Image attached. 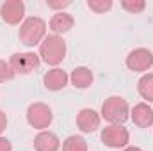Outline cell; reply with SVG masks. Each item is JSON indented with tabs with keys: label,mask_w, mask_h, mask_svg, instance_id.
<instances>
[{
	"label": "cell",
	"mask_w": 153,
	"mask_h": 151,
	"mask_svg": "<svg viewBox=\"0 0 153 151\" xmlns=\"http://www.w3.org/2000/svg\"><path fill=\"white\" fill-rule=\"evenodd\" d=\"M64 57H66V41L61 36H55V34L46 36L39 44V59L45 64L57 68L64 61Z\"/></svg>",
	"instance_id": "obj_1"
},
{
	"label": "cell",
	"mask_w": 153,
	"mask_h": 151,
	"mask_svg": "<svg viewBox=\"0 0 153 151\" xmlns=\"http://www.w3.org/2000/svg\"><path fill=\"white\" fill-rule=\"evenodd\" d=\"M18 38L22 41V44L25 46H36L41 44L43 39L46 38V21L39 16H29L22 21L20 30H18Z\"/></svg>",
	"instance_id": "obj_2"
},
{
	"label": "cell",
	"mask_w": 153,
	"mask_h": 151,
	"mask_svg": "<svg viewBox=\"0 0 153 151\" xmlns=\"http://www.w3.org/2000/svg\"><path fill=\"white\" fill-rule=\"evenodd\" d=\"M100 115L109 124H125V121L130 117L128 101L121 96H109L102 105Z\"/></svg>",
	"instance_id": "obj_3"
},
{
	"label": "cell",
	"mask_w": 153,
	"mask_h": 151,
	"mask_svg": "<svg viewBox=\"0 0 153 151\" xmlns=\"http://www.w3.org/2000/svg\"><path fill=\"white\" fill-rule=\"evenodd\" d=\"M52 121H53V114H52V109L46 103L36 101V103L29 105V109H27V123L32 128L43 132L52 124Z\"/></svg>",
	"instance_id": "obj_4"
},
{
	"label": "cell",
	"mask_w": 153,
	"mask_h": 151,
	"mask_svg": "<svg viewBox=\"0 0 153 151\" xmlns=\"http://www.w3.org/2000/svg\"><path fill=\"white\" fill-rule=\"evenodd\" d=\"M102 142L111 150H125L130 142V133L123 124H109L102 130Z\"/></svg>",
	"instance_id": "obj_5"
},
{
	"label": "cell",
	"mask_w": 153,
	"mask_h": 151,
	"mask_svg": "<svg viewBox=\"0 0 153 151\" xmlns=\"http://www.w3.org/2000/svg\"><path fill=\"white\" fill-rule=\"evenodd\" d=\"M39 62H41L39 55L32 53V52H23V53L16 52L9 59V64L16 75H29V73L36 71L39 68Z\"/></svg>",
	"instance_id": "obj_6"
},
{
	"label": "cell",
	"mask_w": 153,
	"mask_h": 151,
	"mask_svg": "<svg viewBox=\"0 0 153 151\" xmlns=\"http://www.w3.org/2000/svg\"><path fill=\"white\" fill-rule=\"evenodd\" d=\"M126 68L134 73H146L153 66V53L148 48H135L126 55Z\"/></svg>",
	"instance_id": "obj_7"
},
{
	"label": "cell",
	"mask_w": 153,
	"mask_h": 151,
	"mask_svg": "<svg viewBox=\"0 0 153 151\" xmlns=\"http://www.w3.org/2000/svg\"><path fill=\"white\" fill-rule=\"evenodd\" d=\"M0 16L7 25H18L25 16V4L22 0H7L0 7Z\"/></svg>",
	"instance_id": "obj_8"
},
{
	"label": "cell",
	"mask_w": 153,
	"mask_h": 151,
	"mask_svg": "<svg viewBox=\"0 0 153 151\" xmlns=\"http://www.w3.org/2000/svg\"><path fill=\"white\" fill-rule=\"evenodd\" d=\"M100 123H102V115L94 109H82L76 114V126L82 133H91L98 130Z\"/></svg>",
	"instance_id": "obj_9"
},
{
	"label": "cell",
	"mask_w": 153,
	"mask_h": 151,
	"mask_svg": "<svg viewBox=\"0 0 153 151\" xmlns=\"http://www.w3.org/2000/svg\"><path fill=\"white\" fill-rule=\"evenodd\" d=\"M70 82V75L61 68H52L43 76V84L48 91H62Z\"/></svg>",
	"instance_id": "obj_10"
},
{
	"label": "cell",
	"mask_w": 153,
	"mask_h": 151,
	"mask_svg": "<svg viewBox=\"0 0 153 151\" xmlns=\"http://www.w3.org/2000/svg\"><path fill=\"white\" fill-rule=\"evenodd\" d=\"M130 119L139 128H150L153 124V109L148 103H144V101L143 103H137L130 110Z\"/></svg>",
	"instance_id": "obj_11"
},
{
	"label": "cell",
	"mask_w": 153,
	"mask_h": 151,
	"mask_svg": "<svg viewBox=\"0 0 153 151\" xmlns=\"http://www.w3.org/2000/svg\"><path fill=\"white\" fill-rule=\"evenodd\" d=\"M73 25H75L73 16H71V14H68V13H64V11L55 13V14L52 16V20H50V23H48L50 30H52L55 36H61V34L70 32V30L73 29Z\"/></svg>",
	"instance_id": "obj_12"
},
{
	"label": "cell",
	"mask_w": 153,
	"mask_h": 151,
	"mask_svg": "<svg viewBox=\"0 0 153 151\" xmlns=\"http://www.w3.org/2000/svg\"><path fill=\"white\" fill-rule=\"evenodd\" d=\"M61 141L53 132L43 130L34 137V150L36 151H59Z\"/></svg>",
	"instance_id": "obj_13"
},
{
	"label": "cell",
	"mask_w": 153,
	"mask_h": 151,
	"mask_svg": "<svg viewBox=\"0 0 153 151\" xmlns=\"http://www.w3.org/2000/svg\"><path fill=\"white\" fill-rule=\"evenodd\" d=\"M93 80H94L93 71L89 68H85V66L75 68L71 71V75H70V82L73 84V87H76V89H87V87H91Z\"/></svg>",
	"instance_id": "obj_14"
},
{
	"label": "cell",
	"mask_w": 153,
	"mask_h": 151,
	"mask_svg": "<svg viewBox=\"0 0 153 151\" xmlns=\"http://www.w3.org/2000/svg\"><path fill=\"white\" fill-rule=\"evenodd\" d=\"M137 91L146 103H153V73H144L137 82Z\"/></svg>",
	"instance_id": "obj_15"
},
{
	"label": "cell",
	"mask_w": 153,
	"mask_h": 151,
	"mask_svg": "<svg viewBox=\"0 0 153 151\" xmlns=\"http://www.w3.org/2000/svg\"><path fill=\"white\" fill-rule=\"evenodd\" d=\"M62 151H87V141L82 135H70L62 142Z\"/></svg>",
	"instance_id": "obj_16"
},
{
	"label": "cell",
	"mask_w": 153,
	"mask_h": 151,
	"mask_svg": "<svg viewBox=\"0 0 153 151\" xmlns=\"http://www.w3.org/2000/svg\"><path fill=\"white\" fill-rule=\"evenodd\" d=\"M87 7L96 14H105L112 9V0H87Z\"/></svg>",
	"instance_id": "obj_17"
},
{
	"label": "cell",
	"mask_w": 153,
	"mask_h": 151,
	"mask_svg": "<svg viewBox=\"0 0 153 151\" xmlns=\"http://www.w3.org/2000/svg\"><path fill=\"white\" fill-rule=\"evenodd\" d=\"M121 7L130 14H139L146 9V2L144 0H121Z\"/></svg>",
	"instance_id": "obj_18"
},
{
	"label": "cell",
	"mask_w": 153,
	"mask_h": 151,
	"mask_svg": "<svg viewBox=\"0 0 153 151\" xmlns=\"http://www.w3.org/2000/svg\"><path fill=\"white\" fill-rule=\"evenodd\" d=\"M14 76H16V73L13 71L11 64L0 59V84H4V82H11Z\"/></svg>",
	"instance_id": "obj_19"
},
{
	"label": "cell",
	"mask_w": 153,
	"mask_h": 151,
	"mask_svg": "<svg viewBox=\"0 0 153 151\" xmlns=\"http://www.w3.org/2000/svg\"><path fill=\"white\" fill-rule=\"evenodd\" d=\"M46 5L50 9H57V13H61L62 9L70 7L71 5V0H59V2H53V0H46Z\"/></svg>",
	"instance_id": "obj_20"
},
{
	"label": "cell",
	"mask_w": 153,
	"mask_h": 151,
	"mask_svg": "<svg viewBox=\"0 0 153 151\" xmlns=\"http://www.w3.org/2000/svg\"><path fill=\"white\" fill-rule=\"evenodd\" d=\"M0 151H13V144H11V141L5 139V137H2V135H0Z\"/></svg>",
	"instance_id": "obj_21"
},
{
	"label": "cell",
	"mask_w": 153,
	"mask_h": 151,
	"mask_svg": "<svg viewBox=\"0 0 153 151\" xmlns=\"http://www.w3.org/2000/svg\"><path fill=\"white\" fill-rule=\"evenodd\" d=\"M5 128H7V115L4 110H0V135L5 132Z\"/></svg>",
	"instance_id": "obj_22"
},
{
	"label": "cell",
	"mask_w": 153,
	"mask_h": 151,
	"mask_svg": "<svg viewBox=\"0 0 153 151\" xmlns=\"http://www.w3.org/2000/svg\"><path fill=\"white\" fill-rule=\"evenodd\" d=\"M123 151H144V150H141V148H137V146H126Z\"/></svg>",
	"instance_id": "obj_23"
}]
</instances>
